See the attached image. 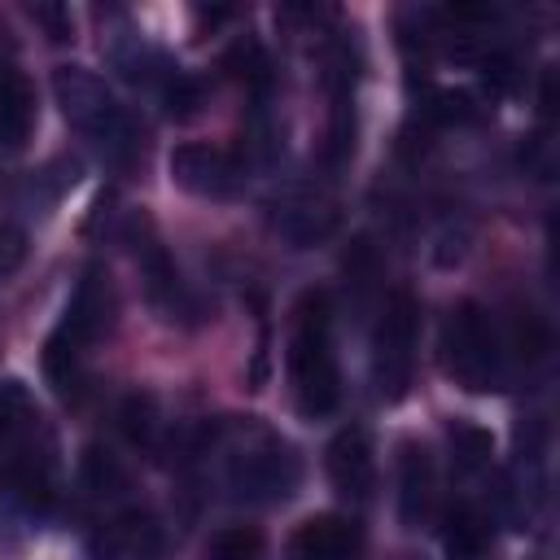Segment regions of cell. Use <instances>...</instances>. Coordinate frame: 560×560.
<instances>
[{"instance_id": "6da1fadb", "label": "cell", "mask_w": 560, "mask_h": 560, "mask_svg": "<svg viewBox=\"0 0 560 560\" xmlns=\"http://www.w3.org/2000/svg\"><path fill=\"white\" fill-rule=\"evenodd\" d=\"M289 381L306 416H328L341 402V372L332 354V306L324 289H306L293 306L289 332Z\"/></svg>"}, {"instance_id": "7a4b0ae2", "label": "cell", "mask_w": 560, "mask_h": 560, "mask_svg": "<svg viewBox=\"0 0 560 560\" xmlns=\"http://www.w3.org/2000/svg\"><path fill=\"white\" fill-rule=\"evenodd\" d=\"M302 481L298 451L267 424H236L228 433V486L245 503H284Z\"/></svg>"}, {"instance_id": "3957f363", "label": "cell", "mask_w": 560, "mask_h": 560, "mask_svg": "<svg viewBox=\"0 0 560 560\" xmlns=\"http://www.w3.org/2000/svg\"><path fill=\"white\" fill-rule=\"evenodd\" d=\"M52 96H57L61 118L79 136L96 140L114 158H127L136 149V122H131V114L118 105V96L105 88V79L92 74L88 66H57L52 70Z\"/></svg>"}, {"instance_id": "277c9868", "label": "cell", "mask_w": 560, "mask_h": 560, "mask_svg": "<svg viewBox=\"0 0 560 560\" xmlns=\"http://www.w3.org/2000/svg\"><path fill=\"white\" fill-rule=\"evenodd\" d=\"M442 363L455 385L481 394L499 385V337L477 302H459L442 328Z\"/></svg>"}, {"instance_id": "5b68a950", "label": "cell", "mask_w": 560, "mask_h": 560, "mask_svg": "<svg viewBox=\"0 0 560 560\" xmlns=\"http://www.w3.org/2000/svg\"><path fill=\"white\" fill-rule=\"evenodd\" d=\"M416 337H420V306L407 289H394L376 319V337H372V376L385 402H398L411 389Z\"/></svg>"}, {"instance_id": "8992f818", "label": "cell", "mask_w": 560, "mask_h": 560, "mask_svg": "<svg viewBox=\"0 0 560 560\" xmlns=\"http://www.w3.org/2000/svg\"><path fill=\"white\" fill-rule=\"evenodd\" d=\"M127 249L136 258V271H140V284H144L149 306L166 324H175V319H184V315L197 311L192 298H188V289H184V280H179V267L171 262L166 245L158 241V232H153V223L144 214H131L127 219Z\"/></svg>"}, {"instance_id": "52a82bcc", "label": "cell", "mask_w": 560, "mask_h": 560, "mask_svg": "<svg viewBox=\"0 0 560 560\" xmlns=\"http://www.w3.org/2000/svg\"><path fill=\"white\" fill-rule=\"evenodd\" d=\"M171 184L192 192V197H210V201H228L245 188V166L219 149V144H175L171 149Z\"/></svg>"}, {"instance_id": "ba28073f", "label": "cell", "mask_w": 560, "mask_h": 560, "mask_svg": "<svg viewBox=\"0 0 560 560\" xmlns=\"http://www.w3.org/2000/svg\"><path fill=\"white\" fill-rule=\"evenodd\" d=\"M114 315H118V298H114V284L101 267H88L83 280L74 284L70 302H66V315L57 324V332H66L79 350L101 341L109 328H114Z\"/></svg>"}, {"instance_id": "9c48e42d", "label": "cell", "mask_w": 560, "mask_h": 560, "mask_svg": "<svg viewBox=\"0 0 560 560\" xmlns=\"http://www.w3.org/2000/svg\"><path fill=\"white\" fill-rule=\"evenodd\" d=\"M289 560H359L363 556V529L350 516L337 512H319L306 516L284 547Z\"/></svg>"}, {"instance_id": "30bf717a", "label": "cell", "mask_w": 560, "mask_h": 560, "mask_svg": "<svg viewBox=\"0 0 560 560\" xmlns=\"http://www.w3.org/2000/svg\"><path fill=\"white\" fill-rule=\"evenodd\" d=\"M328 481L341 499L350 503H363L372 494V481H376V464H372V446L363 438V429H341L332 442H328Z\"/></svg>"}, {"instance_id": "8fae6325", "label": "cell", "mask_w": 560, "mask_h": 560, "mask_svg": "<svg viewBox=\"0 0 560 560\" xmlns=\"http://www.w3.org/2000/svg\"><path fill=\"white\" fill-rule=\"evenodd\" d=\"M433 503V455L420 442L398 446V521L420 529Z\"/></svg>"}, {"instance_id": "7c38bea8", "label": "cell", "mask_w": 560, "mask_h": 560, "mask_svg": "<svg viewBox=\"0 0 560 560\" xmlns=\"http://www.w3.org/2000/svg\"><path fill=\"white\" fill-rule=\"evenodd\" d=\"M35 127V92L31 79L0 61V149H22Z\"/></svg>"}, {"instance_id": "4fadbf2b", "label": "cell", "mask_w": 560, "mask_h": 560, "mask_svg": "<svg viewBox=\"0 0 560 560\" xmlns=\"http://www.w3.org/2000/svg\"><path fill=\"white\" fill-rule=\"evenodd\" d=\"M332 223H337V214H332V206L319 201V197L280 201L276 214H271V228H276L284 241H293V245H315V241H324V236L332 232Z\"/></svg>"}, {"instance_id": "5bb4252c", "label": "cell", "mask_w": 560, "mask_h": 560, "mask_svg": "<svg viewBox=\"0 0 560 560\" xmlns=\"http://www.w3.org/2000/svg\"><path fill=\"white\" fill-rule=\"evenodd\" d=\"M490 542V525L472 503H455L442 521V551L446 560H481Z\"/></svg>"}, {"instance_id": "9a60e30c", "label": "cell", "mask_w": 560, "mask_h": 560, "mask_svg": "<svg viewBox=\"0 0 560 560\" xmlns=\"http://www.w3.org/2000/svg\"><path fill=\"white\" fill-rule=\"evenodd\" d=\"M79 359H83V350L66 337V332H48V341H44V376L52 381V389L61 394V398H70L74 394V385H79Z\"/></svg>"}, {"instance_id": "2e32d148", "label": "cell", "mask_w": 560, "mask_h": 560, "mask_svg": "<svg viewBox=\"0 0 560 560\" xmlns=\"http://www.w3.org/2000/svg\"><path fill=\"white\" fill-rule=\"evenodd\" d=\"M446 438H451V451H455V464H459V468H481V464H490V455H494L490 429H481V424H472V420H451Z\"/></svg>"}, {"instance_id": "e0dca14e", "label": "cell", "mask_w": 560, "mask_h": 560, "mask_svg": "<svg viewBox=\"0 0 560 560\" xmlns=\"http://www.w3.org/2000/svg\"><path fill=\"white\" fill-rule=\"evenodd\" d=\"M83 481H88V490L101 494V499H118V494L127 490L122 464H118L109 451H101V446H88V455H83Z\"/></svg>"}, {"instance_id": "ac0fdd59", "label": "cell", "mask_w": 560, "mask_h": 560, "mask_svg": "<svg viewBox=\"0 0 560 560\" xmlns=\"http://www.w3.org/2000/svg\"><path fill=\"white\" fill-rule=\"evenodd\" d=\"M206 560H262V534L254 525H228L206 542Z\"/></svg>"}, {"instance_id": "d6986e66", "label": "cell", "mask_w": 560, "mask_h": 560, "mask_svg": "<svg viewBox=\"0 0 560 560\" xmlns=\"http://www.w3.org/2000/svg\"><path fill=\"white\" fill-rule=\"evenodd\" d=\"M118 424L122 433L136 442V446H153V433H158V402L153 394H131L118 411Z\"/></svg>"}, {"instance_id": "ffe728a7", "label": "cell", "mask_w": 560, "mask_h": 560, "mask_svg": "<svg viewBox=\"0 0 560 560\" xmlns=\"http://www.w3.org/2000/svg\"><path fill=\"white\" fill-rule=\"evenodd\" d=\"M162 101H166V114L184 122V118H192L201 109V83L188 79V74H171L166 88H162Z\"/></svg>"}, {"instance_id": "44dd1931", "label": "cell", "mask_w": 560, "mask_h": 560, "mask_svg": "<svg viewBox=\"0 0 560 560\" xmlns=\"http://www.w3.org/2000/svg\"><path fill=\"white\" fill-rule=\"evenodd\" d=\"M26 13H31V22H35V26H44V35H48L52 44H66V39L74 35V18H70V9H66V4L35 0V4H26Z\"/></svg>"}, {"instance_id": "7402d4cb", "label": "cell", "mask_w": 560, "mask_h": 560, "mask_svg": "<svg viewBox=\"0 0 560 560\" xmlns=\"http://www.w3.org/2000/svg\"><path fill=\"white\" fill-rule=\"evenodd\" d=\"M547 346H551V332H547V324H542V315L538 311H521L516 315V350H521V359H542L547 354Z\"/></svg>"}, {"instance_id": "603a6c76", "label": "cell", "mask_w": 560, "mask_h": 560, "mask_svg": "<svg viewBox=\"0 0 560 560\" xmlns=\"http://www.w3.org/2000/svg\"><path fill=\"white\" fill-rule=\"evenodd\" d=\"M22 420H26V389H22V381H4V389H0V442Z\"/></svg>"}, {"instance_id": "cb8c5ba5", "label": "cell", "mask_w": 560, "mask_h": 560, "mask_svg": "<svg viewBox=\"0 0 560 560\" xmlns=\"http://www.w3.org/2000/svg\"><path fill=\"white\" fill-rule=\"evenodd\" d=\"M22 258H26V236H22V228L0 223V280L13 276V271L22 267Z\"/></svg>"}, {"instance_id": "d4e9b609", "label": "cell", "mask_w": 560, "mask_h": 560, "mask_svg": "<svg viewBox=\"0 0 560 560\" xmlns=\"http://www.w3.org/2000/svg\"><path fill=\"white\" fill-rule=\"evenodd\" d=\"M433 101H438V118H459V122H464V118H472V114H477L468 92H438Z\"/></svg>"}]
</instances>
